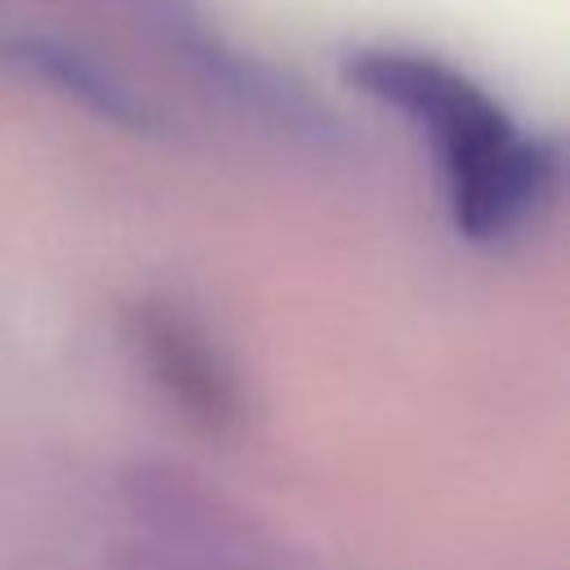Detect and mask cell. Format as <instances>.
<instances>
[{"mask_svg":"<svg viewBox=\"0 0 570 570\" xmlns=\"http://www.w3.org/2000/svg\"><path fill=\"white\" fill-rule=\"evenodd\" d=\"M352 80L419 120L450 174L454 227L472 240L517 227L552 178V151L525 138L472 80L414 53H365Z\"/></svg>","mask_w":570,"mask_h":570,"instance_id":"6da1fadb","label":"cell"},{"mask_svg":"<svg viewBox=\"0 0 570 570\" xmlns=\"http://www.w3.org/2000/svg\"><path fill=\"white\" fill-rule=\"evenodd\" d=\"M142 347L165 392L191 419H200L205 428H227L236 419V392H232L227 370L200 343V334H191L178 316H147Z\"/></svg>","mask_w":570,"mask_h":570,"instance_id":"7a4b0ae2","label":"cell"}]
</instances>
